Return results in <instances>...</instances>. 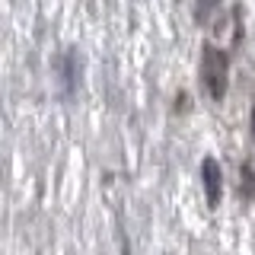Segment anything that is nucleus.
Segmentation results:
<instances>
[{"instance_id":"nucleus-1","label":"nucleus","mask_w":255,"mask_h":255,"mask_svg":"<svg viewBox=\"0 0 255 255\" xmlns=\"http://www.w3.org/2000/svg\"><path fill=\"white\" fill-rule=\"evenodd\" d=\"M227 80H230V61L227 51H220L217 45H204L201 48V83L214 99H223L227 93Z\"/></svg>"},{"instance_id":"nucleus-2","label":"nucleus","mask_w":255,"mask_h":255,"mask_svg":"<svg viewBox=\"0 0 255 255\" xmlns=\"http://www.w3.org/2000/svg\"><path fill=\"white\" fill-rule=\"evenodd\" d=\"M201 182H204V191H207V204L217 207L220 204V195H223V172H220V163L214 156H204V163H201Z\"/></svg>"},{"instance_id":"nucleus-3","label":"nucleus","mask_w":255,"mask_h":255,"mask_svg":"<svg viewBox=\"0 0 255 255\" xmlns=\"http://www.w3.org/2000/svg\"><path fill=\"white\" fill-rule=\"evenodd\" d=\"M217 3H220V0H198V10H195V16L201 19V16H207V13H211Z\"/></svg>"},{"instance_id":"nucleus-4","label":"nucleus","mask_w":255,"mask_h":255,"mask_svg":"<svg viewBox=\"0 0 255 255\" xmlns=\"http://www.w3.org/2000/svg\"><path fill=\"white\" fill-rule=\"evenodd\" d=\"M243 175H246V198H249L252 195V169H249V166L243 169Z\"/></svg>"},{"instance_id":"nucleus-5","label":"nucleus","mask_w":255,"mask_h":255,"mask_svg":"<svg viewBox=\"0 0 255 255\" xmlns=\"http://www.w3.org/2000/svg\"><path fill=\"white\" fill-rule=\"evenodd\" d=\"M252 134H255V109H252Z\"/></svg>"}]
</instances>
